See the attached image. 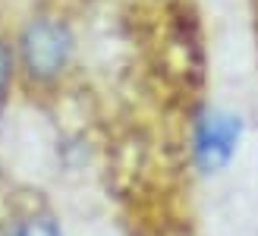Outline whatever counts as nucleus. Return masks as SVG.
Returning <instances> with one entry per match:
<instances>
[{
  "label": "nucleus",
  "mask_w": 258,
  "mask_h": 236,
  "mask_svg": "<svg viewBox=\"0 0 258 236\" xmlns=\"http://www.w3.org/2000/svg\"><path fill=\"white\" fill-rule=\"evenodd\" d=\"M13 67H16V60H13V50L0 41V104L7 101L10 95V85H13Z\"/></svg>",
  "instance_id": "20e7f679"
},
{
  "label": "nucleus",
  "mask_w": 258,
  "mask_h": 236,
  "mask_svg": "<svg viewBox=\"0 0 258 236\" xmlns=\"http://www.w3.org/2000/svg\"><path fill=\"white\" fill-rule=\"evenodd\" d=\"M10 236H63V230L50 214H29L13 227Z\"/></svg>",
  "instance_id": "7ed1b4c3"
},
{
  "label": "nucleus",
  "mask_w": 258,
  "mask_h": 236,
  "mask_svg": "<svg viewBox=\"0 0 258 236\" xmlns=\"http://www.w3.org/2000/svg\"><path fill=\"white\" fill-rule=\"evenodd\" d=\"M246 123L242 116L224 107H205L192 123V164L202 176H217L233 164L242 145Z\"/></svg>",
  "instance_id": "f257e3e1"
},
{
  "label": "nucleus",
  "mask_w": 258,
  "mask_h": 236,
  "mask_svg": "<svg viewBox=\"0 0 258 236\" xmlns=\"http://www.w3.org/2000/svg\"><path fill=\"white\" fill-rule=\"evenodd\" d=\"M73 32L60 19H32L19 35V60L32 82H54L73 57Z\"/></svg>",
  "instance_id": "f03ea898"
}]
</instances>
